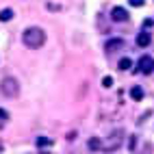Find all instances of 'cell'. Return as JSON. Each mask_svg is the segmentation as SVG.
Instances as JSON below:
<instances>
[{
  "mask_svg": "<svg viewBox=\"0 0 154 154\" xmlns=\"http://www.w3.org/2000/svg\"><path fill=\"white\" fill-rule=\"evenodd\" d=\"M122 46H124V42H122V39H109L106 46H104V50H106V52H115V50H119Z\"/></svg>",
  "mask_w": 154,
  "mask_h": 154,
  "instance_id": "6",
  "label": "cell"
},
{
  "mask_svg": "<svg viewBox=\"0 0 154 154\" xmlns=\"http://www.w3.org/2000/svg\"><path fill=\"white\" fill-rule=\"evenodd\" d=\"M154 24V20H146V22H143V28H150Z\"/></svg>",
  "mask_w": 154,
  "mask_h": 154,
  "instance_id": "16",
  "label": "cell"
},
{
  "mask_svg": "<svg viewBox=\"0 0 154 154\" xmlns=\"http://www.w3.org/2000/svg\"><path fill=\"white\" fill-rule=\"evenodd\" d=\"M22 42H24L26 48L37 50V48H42L46 44V33L39 26H30V28H26L24 33H22Z\"/></svg>",
  "mask_w": 154,
  "mask_h": 154,
  "instance_id": "1",
  "label": "cell"
},
{
  "mask_svg": "<svg viewBox=\"0 0 154 154\" xmlns=\"http://www.w3.org/2000/svg\"><path fill=\"white\" fill-rule=\"evenodd\" d=\"M150 44H152V35L148 33V30L139 33V37H137V46H141V48H148Z\"/></svg>",
  "mask_w": 154,
  "mask_h": 154,
  "instance_id": "5",
  "label": "cell"
},
{
  "mask_svg": "<svg viewBox=\"0 0 154 154\" xmlns=\"http://www.w3.org/2000/svg\"><path fill=\"white\" fill-rule=\"evenodd\" d=\"M52 146V139H48V137H39L37 139V148H50Z\"/></svg>",
  "mask_w": 154,
  "mask_h": 154,
  "instance_id": "10",
  "label": "cell"
},
{
  "mask_svg": "<svg viewBox=\"0 0 154 154\" xmlns=\"http://www.w3.org/2000/svg\"><path fill=\"white\" fill-rule=\"evenodd\" d=\"M87 146H89V150H94V152H98V150L102 148V141L94 137V139H89V143H87Z\"/></svg>",
  "mask_w": 154,
  "mask_h": 154,
  "instance_id": "9",
  "label": "cell"
},
{
  "mask_svg": "<svg viewBox=\"0 0 154 154\" xmlns=\"http://www.w3.org/2000/svg\"><path fill=\"white\" fill-rule=\"evenodd\" d=\"M13 17V9H2L0 11V22H9Z\"/></svg>",
  "mask_w": 154,
  "mask_h": 154,
  "instance_id": "8",
  "label": "cell"
},
{
  "mask_svg": "<svg viewBox=\"0 0 154 154\" xmlns=\"http://www.w3.org/2000/svg\"><path fill=\"white\" fill-rule=\"evenodd\" d=\"M128 2H130V7H143L146 0H128Z\"/></svg>",
  "mask_w": 154,
  "mask_h": 154,
  "instance_id": "12",
  "label": "cell"
},
{
  "mask_svg": "<svg viewBox=\"0 0 154 154\" xmlns=\"http://www.w3.org/2000/svg\"><path fill=\"white\" fill-rule=\"evenodd\" d=\"M0 91H2V96H7V98H17L20 96V83L13 76H5L2 83H0Z\"/></svg>",
  "mask_w": 154,
  "mask_h": 154,
  "instance_id": "2",
  "label": "cell"
},
{
  "mask_svg": "<svg viewBox=\"0 0 154 154\" xmlns=\"http://www.w3.org/2000/svg\"><path fill=\"white\" fill-rule=\"evenodd\" d=\"M7 117H9V113L5 109H0V119H7Z\"/></svg>",
  "mask_w": 154,
  "mask_h": 154,
  "instance_id": "15",
  "label": "cell"
},
{
  "mask_svg": "<svg viewBox=\"0 0 154 154\" xmlns=\"http://www.w3.org/2000/svg\"><path fill=\"white\" fill-rule=\"evenodd\" d=\"M102 85H104V87H111V85H113V78H111V76H104V78H102Z\"/></svg>",
  "mask_w": 154,
  "mask_h": 154,
  "instance_id": "13",
  "label": "cell"
},
{
  "mask_svg": "<svg viewBox=\"0 0 154 154\" xmlns=\"http://www.w3.org/2000/svg\"><path fill=\"white\" fill-rule=\"evenodd\" d=\"M111 17H113V22H126V20H128V11L124 7H113Z\"/></svg>",
  "mask_w": 154,
  "mask_h": 154,
  "instance_id": "4",
  "label": "cell"
},
{
  "mask_svg": "<svg viewBox=\"0 0 154 154\" xmlns=\"http://www.w3.org/2000/svg\"><path fill=\"white\" fill-rule=\"evenodd\" d=\"M130 98L135 100V102L143 100V89H141V87H132V89H130Z\"/></svg>",
  "mask_w": 154,
  "mask_h": 154,
  "instance_id": "7",
  "label": "cell"
},
{
  "mask_svg": "<svg viewBox=\"0 0 154 154\" xmlns=\"http://www.w3.org/2000/svg\"><path fill=\"white\" fill-rule=\"evenodd\" d=\"M132 67V59L124 57V59H119V69H130Z\"/></svg>",
  "mask_w": 154,
  "mask_h": 154,
  "instance_id": "11",
  "label": "cell"
},
{
  "mask_svg": "<svg viewBox=\"0 0 154 154\" xmlns=\"http://www.w3.org/2000/svg\"><path fill=\"white\" fill-rule=\"evenodd\" d=\"M137 69L141 72V74H152V72H154V61H152V57L143 54V57L139 59V65H137Z\"/></svg>",
  "mask_w": 154,
  "mask_h": 154,
  "instance_id": "3",
  "label": "cell"
},
{
  "mask_svg": "<svg viewBox=\"0 0 154 154\" xmlns=\"http://www.w3.org/2000/svg\"><path fill=\"white\" fill-rule=\"evenodd\" d=\"M135 146H137V137H130V150H135Z\"/></svg>",
  "mask_w": 154,
  "mask_h": 154,
  "instance_id": "14",
  "label": "cell"
}]
</instances>
